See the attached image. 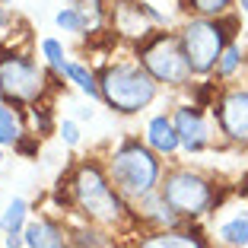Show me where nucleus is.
<instances>
[{
    "label": "nucleus",
    "instance_id": "obj_1",
    "mask_svg": "<svg viewBox=\"0 0 248 248\" xmlns=\"http://www.w3.org/2000/svg\"><path fill=\"white\" fill-rule=\"evenodd\" d=\"M108 178L118 188V194L127 201H143L159 188V159L150 143L127 140L111 153Z\"/></svg>",
    "mask_w": 248,
    "mask_h": 248
},
{
    "label": "nucleus",
    "instance_id": "obj_2",
    "mask_svg": "<svg viewBox=\"0 0 248 248\" xmlns=\"http://www.w3.org/2000/svg\"><path fill=\"white\" fill-rule=\"evenodd\" d=\"M99 93L118 115H137L156 99V80L140 64H108L99 73Z\"/></svg>",
    "mask_w": 248,
    "mask_h": 248
},
{
    "label": "nucleus",
    "instance_id": "obj_3",
    "mask_svg": "<svg viewBox=\"0 0 248 248\" xmlns=\"http://www.w3.org/2000/svg\"><path fill=\"white\" fill-rule=\"evenodd\" d=\"M73 201L99 226H115L124 217V197L118 188H111V178L95 162H83L73 175Z\"/></svg>",
    "mask_w": 248,
    "mask_h": 248
},
{
    "label": "nucleus",
    "instance_id": "obj_4",
    "mask_svg": "<svg viewBox=\"0 0 248 248\" xmlns=\"http://www.w3.org/2000/svg\"><path fill=\"white\" fill-rule=\"evenodd\" d=\"M182 48L185 58L191 64V73H210L217 70V61L226 48V22H219V16H194L182 29Z\"/></svg>",
    "mask_w": 248,
    "mask_h": 248
},
{
    "label": "nucleus",
    "instance_id": "obj_5",
    "mask_svg": "<svg viewBox=\"0 0 248 248\" xmlns=\"http://www.w3.org/2000/svg\"><path fill=\"white\" fill-rule=\"evenodd\" d=\"M48 89L45 70L26 54L7 51L0 54V95L13 105H32Z\"/></svg>",
    "mask_w": 248,
    "mask_h": 248
},
{
    "label": "nucleus",
    "instance_id": "obj_6",
    "mask_svg": "<svg viewBox=\"0 0 248 248\" xmlns=\"http://www.w3.org/2000/svg\"><path fill=\"white\" fill-rule=\"evenodd\" d=\"M159 197L169 204V210L178 217H201L213 207V188L204 175L191 169H175L169 172L166 182L159 185Z\"/></svg>",
    "mask_w": 248,
    "mask_h": 248
},
{
    "label": "nucleus",
    "instance_id": "obj_7",
    "mask_svg": "<svg viewBox=\"0 0 248 248\" xmlns=\"http://www.w3.org/2000/svg\"><path fill=\"white\" fill-rule=\"evenodd\" d=\"M140 61L143 67L150 70L156 83H169V86H185L191 80V64L185 58V48H182V38L175 35H153L150 42L143 45L140 51Z\"/></svg>",
    "mask_w": 248,
    "mask_h": 248
},
{
    "label": "nucleus",
    "instance_id": "obj_8",
    "mask_svg": "<svg viewBox=\"0 0 248 248\" xmlns=\"http://www.w3.org/2000/svg\"><path fill=\"white\" fill-rule=\"evenodd\" d=\"M219 131L235 143H248V89H229L219 99Z\"/></svg>",
    "mask_w": 248,
    "mask_h": 248
},
{
    "label": "nucleus",
    "instance_id": "obj_9",
    "mask_svg": "<svg viewBox=\"0 0 248 248\" xmlns=\"http://www.w3.org/2000/svg\"><path fill=\"white\" fill-rule=\"evenodd\" d=\"M175 131L178 137H182V146L188 150V153H201L207 143H210V131H207V121L204 115L194 108V105H182V108H175Z\"/></svg>",
    "mask_w": 248,
    "mask_h": 248
},
{
    "label": "nucleus",
    "instance_id": "obj_10",
    "mask_svg": "<svg viewBox=\"0 0 248 248\" xmlns=\"http://www.w3.org/2000/svg\"><path fill=\"white\" fill-rule=\"evenodd\" d=\"M146 143L153 146L159 156H172L182 146V137H178L175 131V121L166 115H156L150 118V124H146Z\"/></svg>",
    "mask_w": 248,
    "mask_h": 248
},
{
    "label": "nucleus",
    "instance_id": "obj_11",
    "mask_svg": "<svg viewBox=\"0 0 248 248\" xmlns=\"http://www.w3.org/2000/svg\"><path fill=\"white\" fill-rule=\"evenodd\" d=\"M137 248H207V242L197 232H185V229H162V232L146 235Z\"/></svg>",
    "mask_w": 248,
    "mask_h": 248
},
{
    "label": "nucleus",
    "instance_id": "obj_12",
    "mask_svg": "<svg viewBox=\"0 0 248 248\" xmlns=\"http://www.w3.org/2000/svg\"><path fill=\"white\" fill-rule=\"evenodd\" d=\"M22 242H26V248H54V245H64V232L51 219H35V223H26Z\"/></svg>",
    "mask_w": 248,
    "mask_h": 248
},
{
    "label": "nucleus",
    "instance_id": "obj_13",
    "mask_svg": "<svg viewBox=\"0 0 248 248\" xmlns=\"http://www.w3.org/2000/svg\"><path fill=\"white\" fill-rule=\"evenodd\" d=\"M217 239L226 248H248V210L232 213L217 226Z\"/></svg>",
    "mask_w": 248,
    "mask_h": 248
},
{
    "label": "nucleus",
    "instance_id": "obj_14",
    "mask_svg": "<svg viewBox=\"0 0 248 248\" xmlns=\"http://www.w3.org/2000/svg\"><path fill=\"white\" fill-rule=\"evenodd\" d=\"M61 77H67V80L80 89L83 95H89V99H99V95H102L99 93V77H95L86 64H80V61H67L64 70H61Z\"/></svg>",
    "mask_w": 248,
    "mask_h": 248
},
{
    "label": "nucleus",
    "instance_id": "obj_15",
    "mask_svg": "<svg viewBox=\"0 0 248 248\" xmlns=\"http://www.w3.org/2000/svg\"><path fill=\"white\" fill-rule=\"evenodd\" d=\"M22 137V118L16 108L0 102V146H13Z\"/></svg>",
    "mask_w": 248,
    "mask_h": 248
},
{
    "label": "nucleus",
    "instance_id": "obj_16",
    "mask_svg": "<svg viewBox=\"0 0 248 248\" xmlns=\"http://www.w3.org/2000/svg\"><path fill=\"white\" fill-rule=\"evenodd\" d=\"M26 213H29V204H26L22 197H13V201L7 204V210H3V217H0V229H3V235L22 232V229H26Z\"/></svg>",
    "mask_w": 248,
    "mask_h": 248
},
{
    "label": "nucleus",
    "instance_id": "obj_17",
    "mask_svg": "<svg viewBox=\"0 0 248 248\" xmlns=\"http://www.w3.org/2000/svg\"><path fill=\"white\" fill-rule=\"evenodd\" d=\"M54 22H58V29L73 32V35H83V32L89 29V26H86V16L80 13V7H77V3H67L64 10H58Z\"/></svg>",
    "mask_w": 248,
    "mask_h": 248
},
{
    "label": "nucleus",
    "instance_id": "obj_18",
    "mask_svg": "<svg viewBox=\"0 0 248 248\" xmlns=\"http://www.w3.org/2000/svg\"><path fill=\"white\" fill-rule=\"evenodd\" d=\"M232 7V0H185V10L194 16H223Z\"/></svg>",
    "mask_w": 248,
    "mask_h": 248
},
{
    "label": "nucleus",
    "instance_id": "obj_19",
    "mask_svg": "<svg viewBox=\"0 0 248 248\" xmlns=\"http://www.w3.org/2000/svg\"><path fill=\"white\" fill-rule=\"evenodd\" d=\"M242 67V48L239 45H226L223 48V54H219V61H217V77H232L235 70Z\"/></svg>",
    "mask_w": 248,
    "mask_h": 248
},
{
    "label": "nucleus",
    "instance_id": "obj_20",
    "mask_svg": "<svg viewBox=\"0 0 248 248\" xmlns=\"http://www.w3.org/2000/svg\"><path fill=\"white\" fill-rule=\"evenodd\" d=\"M42 58L48 61V64L54 67V70H64V64H67V54H64V45L58 42V38H42Z\"/></svg>",
    "mask_w": 248,
    "mask_h": 248
},
{
    "label": "nucleus",
    "instance_id": "obj_21",
    "mask_svg": "<svg viewBox=\"0 0 248 248\" xmlns=\"http://www.w3.org/2000/svg\"><path fill=\"white\" fill-rule=\"evenodd\" d=\"M70 3H77V7H80V13L86 16V26H89V29H99L102 13H105L102 0H70Z\"/></svg>",
    "mask_w": 248,
    "mask_h": 248
},
{
    "label": "nucleus",
    "instance_id": "obj_22",
    "mask_svg": "<svg viewBox=\"0 0 248 248\" xmlns=\"http://www.w3.org/2000/svg\"><path fill=\"white\" fill-rule=\"evenodd\" d=\"M61 137H64L70 146H77V143H80V127H77L73 121H64V124H61Z\"/></svg>",
    "mask_w": 248,
    "mask_h": 248
},
{
    "label": "nucleus",
    "instance_id": "obj_23",
    "mask_svg": "<svg viewBox=\"0 0 248 248\" xmlns=\"http://www.w3.org/2000/svg\"><path fill=\"white\" fill-rule=\"evenodd\" d=\"M26 242H22V232H10L7 235V248H22Z\"/></svg>",
    "mask_w": 248,
    "mask_h": 248
},
{
    "label": "nucleus",
    "instance_id": "obj_24",
    "mask_svg": "<svg viewBox=\"0 0 248 248\" xmlns=\"http://www.w3.org/2000/svg\"><path fill=\"white\" fill-rule=\"evenodd\" d=\"M10 22V13H7V7H3V0H0V26H7Z\"/></svg>",
    "mask_w": 248,
    "mask_h": 248
},
{
    "label": "nucleus",
    "instance_id": "obj_25",
    "mask_svg": "<svg viewBox=\"0 0 248 248\" xmlns=\"http://www.w3.org/2000/svg\"><path fill=\"white\" fill-rule=\"evenodd\" d=\"M239 10H242V13L248 16V0H239Z\"/></svg>",
    "mask_w": 248,
    "mask_h": 248
},
{
    "label": "nucleus",
    "instance_id": "obj_26",
    "mask_svg": "<svg viewBox=\"0 0 248 248\" xmlns=\"http://www.w3.org/2000/svg\"><path fill=\"white\" fill-rule=\"evenodd\" d=\"M54 248H67V245H54Z\"/></svg>",
    "mask_w": 248,
    "mask_h": 248
}]
</instances>
